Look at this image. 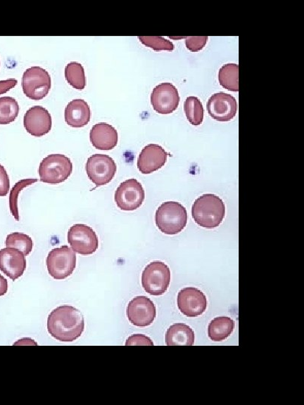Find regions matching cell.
I'll list each match as a JSON object with an SVG mask.
<instances>
[{"label":"cell","mask_w":304,"mask_h":405,"mask_svg":"<svg viewBox=\"0 0 304 405\" xmlns=\"http://www.w3.org/2000/svg\"><path fill=\"white\" fill-rule=\"evenodd\" d=\"M24 126L33 137L40 138L49 134L52 128V118L49 111L42 106L30 108L25 115Z\"/></svg>","instance_id":"obj_15"},{"label":"cell","mask_w":304,"mask_h":405,"mask_svg":"<svg viewBox=\"0 0 304 405\" xmlns=\"http://www.w3.org/2000/svg\"><path fill=\"white\" fill-rule=\"evenodd\" d=\"M84 318L81 311L70 306L53 310L48 319V331L55 340L72 342L84 331Z\"/></svg>","instance_id":"obj_1"},{"label":"cell","mask_w":304,"mask_h":405,"mask_svg":"<svg viewBox=\"0 0 304 405\" xmlns=\"http://www.w3.org/2000/svg\"><path fill=\"white\" fill-rule=\"evenodd\" d=\"M171 283L170 268L161 262H153L144 269L141 283L144 290L152 296H162Z\"/></svg>","instance_id":"obj_5"},{"label":"cell","mask_w":304,"mask_h":405,"mask_svg":"<svg viewBox=\"0 0 304 405\" xmlns=\"http://www.w3.org/2000/svg\"><path fill=\"white\" fill-rule=\"evenodd\" d=\"M6 247L14 248L25 256H28L33 247V242L30 236L18 232L13 233L7 236L6 242Z\"/></svg>","instance_id":"obj_26"},{"label":"cell","mask_w":304,"mask_h":405,"mask_svg":"<svg viewBox=\"0 0 304 405\" xmlns=\"http://www.w3.org/2000/svg\"><path fill=\"white\" fill-rule=\"evenodd\" d=\"M235 328L234 321L229 317H218L208 326V336L213 342L224 341L232 335Z\"/></svg>","instance_id":"obj_21"},{"label":"cell","mask_w":304,"mask_h":405,"mask_svg":"<svg viewBox=\"0 0 304 405\" xmlns=\"http://www.w3.org/2000/svg\"><path fill=\"white\" fill-rule=\"evenodd\" d=\"M127 346H139V345H151L153 346L154 344L149 337L141 335L135 334L129 338L126 342Z\"/></svg>","instance_id":"obj_31"},{"label":"cell","mask_w":304,"mask_h":405,"mask_svg":"<svg viewBox=\"0 0 304 405\" xmlns=\"http://www.w3.org/2000/svg\"><path fill=\"white\" fill-rule=\"evenodd\" d=\"M10 189V179L5 167L0 165V197L8 195Z\"/></svg>","instance_id":"obj_30"},{"label":"cell","mask_w":304,"mask_h":405,"mask_svg":"<svg viewBox=\"0 0 304 405\" xmlns=\"http://www.w3.org/2000/svg\"><path fill=\"white\" fill-rule=\"evenodd\" d=\"M177 307L185 316L196 318L206 311L207 297L204 292L198 288H185L178 292Z\"/></svg>","instance_id":"obj_11"},{"label":"cell","mask_w":304,"mask_h":405,"mask_svg":"<svg viewBox=\"0 0 304 405\" xmlns=\"http://www.w3.org/2000/svg\"><path fill=\"white\" fill-rule=\"evenodd\" d=\"M27 268L26 256L14 248L0 250V270L13 281L24 275Z\"/></svg>","instance_id":"obj_16"},{"label":"cell","mask_w":304,"mask_h":405,"mask_svg":"<svg viewBox=\"0 0 304 405\" xmlns=\"http://www.w3.org/2000/svg\"><path fill=\"white\" fill-rule=\"evenodd\" d=\"M186 208L178 202L167 201L157 209L156 224L165 234L176 235L184 231L187 224Z\"/></svg>","instance_id":"obj_3"},{"label":"cell","mask_w":304,"mask_h":405,"mask_svg":"<svg viewBox=\"0 0 304 405\" xmlns=\"http://www.w3.org/2000/svg\"><path fill=\"white\" fill-rule=\"evenodd\" d=\"M184 111L186 119L193 126H200L204 120V107L200 99L196 96L186 98L184 103Z\"/></svg>","instance_id":"obj_23"},{"label":"cell","mask_w":304,"mask_h":405,"mask_svg":"<svg viewBox=\"0 0 304 405\" xmlns=\"http://www.w3.org/2000/svg\"><path fill=\"white\" fill-rule=\"evenodd\" d=\"M220 85L232 92L239 91V66L234 63L224 65L219 72Z\"/></svg>","instance_id":"obj_22"},{"label":"cell","mask_w":304,"mask_h":405,"mask_svg":"<svg viewBox=\"0 0 304 405\" xmlns=\"http://www.w3.org/2000/svg\"><path fill=\"white\" fill-rule=\"evenodd\" d=\"M208 37H190L186 39V46L191 52H198L205 47Z\"/></svg>","instance_id":"obj_29"},{"label":"cell","mask_w":304,"mask_h":405,"mask_svg":"<svg viewBox=\"0 0 304 405\" xmlns=\"http://www.w3.org/2000/svg\"><path fill=\"white\" fill-rule=\"evenodd\" d=\"M89 139L94 148L99 150L115 149L118 143V133L115 127L106 122L96 124L90 131Z\"/></svg>","instance_id":"obj_18"},{"label":"cell","mask_w":304,"mask_h":405,"mask_svg":"<svg viewBox=\"0 0 304 405\" xmlns=\"http://www.w3.org/2000/svg\"><path fill=\"white\" fill-rule=\"evenodd\" d=\"M165 342L167 346H193L195 344V333L185 323H175L167 330Z\"/></svg>","instance_id":"obj_20"},{"label":"cell","mask_w":304,"mask_h":405,"mask_svg":"<svg viewBox=\"0 0 304 405\" xmlns=\"http://www.w3.org/2000/svg\"><path fill=\"white\" fill-rule=\"evenodd\" d=\"M18 84L16 79H8V80L0 81V95L6 94L11 89H13Z\"/></svg>","instance_id":"obj_32"},{"label":"cell","mask_w":304,"mask_h":405,"mask_svg":"<svg viewBox=\"0 0 304 405\" xmlns=\"http://www.w3.org/2000/svg\"><path fill=\"white\" fill-rule=\"evenodd\" d=\"M22 88L27 98L34 101L42 100L50 92L51 75L41 67H31L23 75Z\"/></svg>","instance_id":"obj_7"},{"label":"cell","mask_w":304,"mask_h":405,"mask_svg":"<svg viewBox=\"0 0 304 405\" xmlns=\"http://www.w3.org/2000/svg\"><path fill=\"white\" fill-rule=\"evenodd\" d=\"M7 291L8 281L2 275H0V297L6 295Z\"/></svg>","instance_id":"obj_33"},{"label":"cell","mask_w":304,"mask_h":405,"mask_svg":"<svg viewBox=\"0 0 304 405\" xmlns=\"http://www.w3.org/2000/svg\"><path fill=\"white\" fill-rule=\"evenodd\" d=\"M167 153L163 146L149 144L144 146L138 160V168L143 174H150L160 170L166 163Z\"/></svg>","instance_id":"obj_17"},{"label":"cell","mask_w":304,"mask_h":405,"mask_svg":"<svg viewBox=\"0 0 304 405\" xmlns=\"http://www.w3.org/2000/svg\"><path fill=\"white\" fill-rule=\"evenodd\" d=\"M72 171L70 159L62 154H51L45 157L39 168L41 181L52 185L65 182Z\"/></svg>","instance_id":"obj_4"},{"label":"cell","mask_w":304,"mask_h":405,"mask_svg":"<svg viewBox=\"0 0 304 405\" xmlns=\"http://www.w3.org/2000/svg\"><path fill=\"white\" fill-rule=\"evenodd\" d=\"M68 243L77 254L90 255L99 248V239L92 228L84 224H76L68 231Z\"/></svg>","instance_id":"obj_9"},{"label":"cell","mask_w":304,"mask_h":405,"mask_svg":"<svg viewBox=\"0 0 304 405\" xmlns=\"http://www.w3.org/2000/svg\"><path fill=\"white\" fill-rule=\"evenodd\" d=\"M66 81L73 88L82 90L86 87V77L83 65L81 63L72 62L65 69Z\"/></svg>","instance_id":"obj_24"},{"label":"cell","mask_w":304,"mask_h":405,"mask_svg":"<svg viewBox=\"0 0 304 405\" xmlns=\"http://www.w3.org/2000/svg\"><path fill=\"white\" fill-rule=\"evenodd\" d=\"M86 172L89 179L96 186H105L114 179L117 172V165L108 155L95 154L87 160Z\"/></svg>","instance_id":"obj_8"},{"label":"cell","mask_w":304,"mask_h":405,"mask_svg":"<svg viewBox=\"0 0 304 405\" xmlns=\"http://www.w3.org/2000/svg\"><path fill=\"white\" fill-rule=\"evenodd\" d=\"M145 198L144 188L135 179L122 182L117 188L115 200L117 206L123 211H134L139 209Z\"/></svg>","instance_id":"obj_10"},{"label":"cell","mask_w":304,"mask_h":405,"mask_svg":"<svg viewBox=\"0 0 304 405\" xmlns=\"http://www.w3.org/2000/svg\"><path fill=\"white\" fill-rule=\"evenodd\" d=\"M140 41L145 45L146 47L151 48L156 51H172L175 50L174 44L163 37H139Z\"/></svg>","instance_id":"obj_28"},{"label":"cell","mask_w":304,"mask_h":405,"mask_svg":"<svg viewBox=\"0 0 304 405\" xmlns=\"http://www.w3.org/2000/svg\"><path fill=\"white\" fill-rule=\"evenodd\" d=\"M37 182V179H22L15 185L13 189H11L9 196V207L11 214H13V216L17 221L20 220L18 207V198L20 191L25 188Z\"/></svg>","instance_id":"obj_27"},{"label":"cell","mask_w":304,"mask_h":405,"mask_svg":"<svg viewBox=\"0 0 304 405\" xmlns=\"http://www.w3.org/2000/svg\"><path fill=\"white\" fill-rule=\"evenodd\" d=\"M127 317L130 323L139 328L151 325L156 317L154 303L144 296L134 297L128 304Z\"/></svg>","instance_id":"obj_13"},{"label":"cell","mask_w":304,"mask_h":405,"mask_svg":"<svg viewBox=\"0 0 304 405\" xmlns=\"http://www.w3.org/2000/svg\"><path fill=\"white\" fill-rule=\"evenodd\" d=\"M191 216L199 226L214 229L219 227L224 219L225 205L219 196L205 194L195 200Z\"/></svg>","instance_id":"obj_2"},{"label":"cell","mask_w":304,"mask_h":405,"mask_svg":"<svg viewBox=\"0 0 304 405\" xmlns=\"http://www.w3.org/2000/svg\"><path fill=\"white\" fill-rule=\"evenodd\" d=\"M209 115L219 122L232 120L238 112V103L232 96L225 93L213 94L208 101Z\"/></svg>","instance_id":"obj_14"},{"label":"cell","mask_w":304,"mask_h":405,"mask_svg":"<svg viewBox=\"0 0 304 405\" xmlns=\"http://www.w3.org/2000/svg\"><path fill=\"white\" fill-rule=\"evenodd\" d=\"M77 257L75 252L68 245L56 248L46 259L49 275L56 280L65 279L75 271Z\"/></svg>","instance_id":"obj_6"},{"label":"cell","mask_w":304,"mask_h":405,"mask_svg":"<svg viewBox=\"0 0 304 405\" xmlns=\"http://www.w3.org/2000/svg\"><path fill=\"white\" fill-rule=\"evenodd\" d=\"M19 110V105L14 98H0V125H8L14 122L18 116Z\"/></svg>","instance_id":"obj_25"},{"label":"cell","mask_w":304,"mask_h":405,"mask_svg":"<svg viewBox=\"0 0 304 405\" xmlns=\"http://www.w3.org/2000/svg\"><path fill=\"white\" fill-rule=\"evenodd\" d=\"M151 101L158 114L170 115L177 109L179 103L178 90L171 83L160 84L153 89Z\"/></svg>","instance_id":"obj_12"},{"label":"cell","mask_w":304,"mask_h":405,"mask_svg":"<svg viewBox=\"0 0 304 405\" xmlns=\"http://www.w3.org/2000/svg\"><path fill=\"white\" fill-rule=\"evenodd\" d=\"M91 119V110L83 99H75L65 109V121L71 127L82 128Z\"/></svg>","instance_id":"obj_19"}]
</instances>
